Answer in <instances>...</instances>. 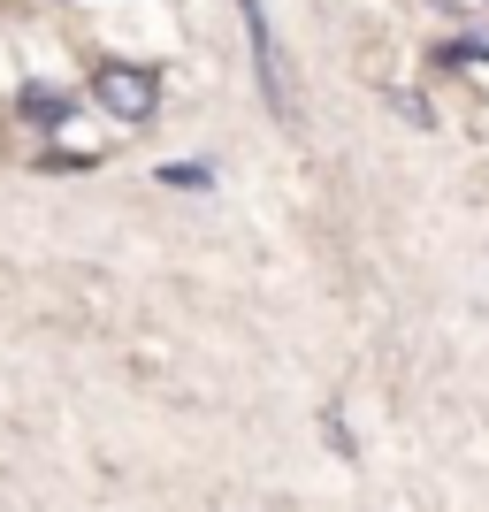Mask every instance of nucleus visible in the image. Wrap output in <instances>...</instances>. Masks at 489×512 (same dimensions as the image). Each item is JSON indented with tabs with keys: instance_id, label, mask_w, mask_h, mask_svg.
Instances as JSON below:
<instances>
[{
	"instance_id": "nucleus-1",
	"label": "nucleus",
	"mask_w": 489,
	"mask_h": 512,
	"mask_svg": "<svg viewBox=\"0 0 489 512\" xmlns=\"http://www.w3.org/2000/svg\"><path fill=\"white\" fill-rule=\"evenodd\" d=\"M237 16H245V39H253V69H260V92H268V107H276L283 123H298V92H291L283 39H276V23H268V8H260V0H237Z\"/></svg>"
},
{
	"instance_id": "nucleus-2",
	"label": "nucleus",
	"mask_w": 489,
	"mask_h": 512,
	"mask_svg": "<svg viewBox=\"0 0 489 512\" xmlns=\"http://www.w3.org/2000/svg\"><path fill=\"white\" fill-rule=\"evenodd\" d=\"M92 100L115 115V123H153V107H161V77L138 62H100L92 69Z\"/></svg>"
},
{
	"instance_id": "nucleus-3",
	"label": "nucleus",
	"mask_w": 489,
	"mask_h": 512,
	"mask_svg": "<svg viewBox=\"0 0 489 512\" xmlns=\"http://www.w3.org/2000/svg\"><path fill=\"white\" fill-rule=\"evenodd\" d=\"M16 115H23V123H39V130H54V123H69V100H62V92H23Z\"/></svg>"
},
{
	"instance_id": "nucleus-4",
	"label": "nucleus",
	"mask_w": 489,
	"mask_h": 512,
	"mask_svg": "<svg viewBox=\"0 0 489 512\" xmlns=\"http://www.w3.org/2000/svg\"><path fill=\"white\" fill-rule=\"evenodd\" d=\"M169 192H214V169L207 161H169V169H153Z\"/></svg>"
}]
</instances>
